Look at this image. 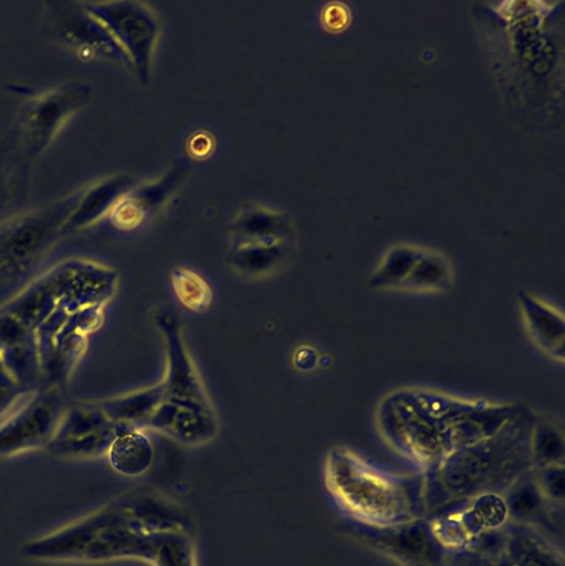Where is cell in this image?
<instances>
[{
    "instance_id": "e0dca14e",
    "label": "cell",
    "mask_w": 565,
    "mask_h": 566,
    "mask_svg": "<svg viewBox=\"0 0 565 566\" xmlns=\"http://www.w3.org/2000/svg\"><path fill=\"white\" fill-rule=\"evenodd\" d=\"M509 521L534 527L551 530L563 524L564 512L552 507L542 495L534 475L533 468L519 478L503 494Z\"/></svg>"
},
{
    "instance_id": "4dcf8cb0",
    "label": "cell",
    "mask_w": 565,
    "mask_h": 566,
    "mask_svg": "<svg viewBox=\"0 0 565 566\" xmlns=\"http://www.w3.org/2000/svg\"><path fill=\"white\" fill-rule=\"evenodd\" d=\"M1 197H2V193H1V189H0V201H1Z\"/></svg>"
},
{
    "instance_id": "2e32d148",
    "label": "cell",
    "mask_w": 565,
    "mask_h": 566,
    "mask_svg": "<svg viewBox=\"0 0 565 566\" xmlns=\"http://www.w3.org/2000/svg\"><path fill=\"white\" fill-rule=\"evenodd\" d=\"M136 180L125 174L104 177L77 195L76 201L61 230L86 228L109 216Z\"/></svg>"
},
{
    "instance_id": "277c9868",
    "label": "cell",
    "mask_w": 565,
    "mask_h": 566,
    "mask_svg": "<svg viewBox=\"0 0 565 566\" xmlns=\"http://www.w3.org/2000/svg\"><path fill=\"white\" fill-rule=\"evenodd\" d=\"M378 422L387 442L423 474L454 451L448 431L418 408L408 390L391 394L381 402Z\"/></svg>"
},
{
    "instance_id": "ffe728a7",
    "label": "cell",
    "mask_w": 565,
    "mask_h": 566,
    "mask_svg": "<svg viewBox=\"0 0 565 566\" xmlns=\"http://www.w3.org/2000/svg\"><path fill=\"white\" fill-rule=\"evenodd\" d=\"M164 399L161 382L98 402L115 423L144 428L147 419Z\"/></svg>"
},
{
    "instance_id": "6da1fadb",
    "label": "cell",
    "mask_w": 565,
    "mask_h": 566,
    "mask_svg": "<svg viewBox=\"0 0 565 566\" xmlns=\"http://www.w3.org/2000/svg\"><path fill=\"white\" fill-rule=\"evenodd\" d=\"M535 419L517 411L493 436L452 451L425 474L426 516L486 493L503 494L533 468L530 438Z\"/></svg>"
},
{
    "instance_id": "30bf717a",
    "label": "cell",
    "mask_w": 565,
    "mask_h": 566,
    "mask_svg": "<svg viewBox=\"0 0 565 566\" xmlns=\"http://www.w3.org/2000/svg\"><path fill=\"white\" fill-rule=\"evenodd\" d=\"M186 174V164L178 160L159 176L135 184L109 213L112 223L122 230L138 228L170 201Z\"/></svg>"
},
{
    "instance_id": "8fae6325",
    "label": "cell",
    "mask_w": 565,
    "mask_h": 566,
    "mask_svg": "<svg viewBox=\"0 0 565 566\" xmlns=\"http://www.w3.org/2000/svg\"><path fill=\"white\" fill-rule=\"evenodd\" d=\"M88 91V87L80 83L70 84L32 103L23 122L32 155L45 148L70 115L86 102Z\"/></svg>"
},
{
    "instance_id": "5b68a950",
    "label": "cell",
    "mask_w": 565,
    "mask_h": 566,
    "mask_svg": "<svg viewBox=\"0 0 565 566\" xmlns=\"http://www.w3.org/2000/svg\"><path fill=\"white\" fill-rule=\"evenodd\" d=\"M108 32L125 56L127 66L140 82L150 78L160 35L156 10L142 1H97L82 3Z\"/></svg>"
},
{
    "instance_id": "44dd1931",
    "label": "cell",
    "mask_w": 565,
    "mask_h": 566,
    "mask_svg": "<svg viewBox=\"0 0 565 566\" xmlns=\"http://www.w3.org/2000/svg\"><path fill=\"white\" fill-rule=\"evenodd\" d=\"M231 238L292 235V222L287 213L264 203H248L232 218Z\"/></svg>"
},
{
    "instance_id": "cb8c5ba5",
    "label": "cell",
    "mask_w": 565,
    "mask_h": 566,
    "mask_svg": "<svg viewBox=\"0 0 565 566\" xmlns=\"http://www.w3.org/2000/svg\"><path fill=\"white\" fill-rule=\"evenodd\" d=\"M170 280L174 293L186 310L202 313L209 308L213 297L212 290L193 270L185 266L175 268Z\"/></svg>"
},
{
    "instance_id": "52a82bcc",
    "label": "cell",
    "mask_w": 565,
    "mask_h": 566,
    "mask_svg": "<svg viewBox=\"0 0 565 566\" xmlns=\"http://www.w3.org/2000/svg\"><path fill=\"white\" fill-rule=\"evenodd\" d=\"M166 350V369L160 380L164 399L206 412H215L200 374L184 342L181 327L174 315L156 316Z\"/></svg>"
},
{
    "instance_id": "9c48e42d",
    "label": "cell",
    "mask_w": 565,
    "mask_h": 566,
    "mask_svg": "<svg viewBox=\"0 0 565 566\" xmlns=\"http://www.w3.org/2000/svg\"><path fill=\"white\" fill-rule=\"evenodd\" d=\"M64 411L57 394L51 391L32 398L0 426V457L46 447Z\"/></svg>"
},
{
    "instance_id": "5bb4252c",
    "label": "cell",
    "mask_w": 565,
    "mask_h": 566,
    "mask_svg": "<svg viewBox=\"0 0 565 566\" xmlns=\"http://www.w3.org/2000/svg\"><path fill=\"white\" fill-rule=\"evenodd\" d=\"M517 304L523 325L533 344L548 358L564 363L565 319L562 312L540 296L521 290Z\"/></svg>"
},
{
    "instance_id": "f546056e",
    "label": "cell",
    "mask_w": 565,
    "mask_h": 566,
    "mask_svg": "<svg viewBox=\"0 0 565 566\" xmlns=\"http://www.w3.org/2000/svg\"><path fill=\"white\" fill-rule=\"evenodd\" d=\"M495 566H510L506 560L503 558V557H500L498 560H496V564Z\"/></svg>"
},
{
    "instance_id": "d4e9b609",
    "label": "cell",
    "mask_w": 565,
    "mask_h": 566,
    "mask_svg": "<svg viewBox=\"0 0 565 566\" xmlns=\"http://www.w3.org/2000/svg\"><path fill=\"white\" fill-rule=\"evenodd\" d=\"M530 449L533 468L564 464V439L552 423L535 420L531 430Z\"/></svg>"
},
{
    "instance_id": "3957f363",
    "label": "cell",
    "mask_w": 565,
    "mask_h": 566,
    "mask_svg": "<svg viewBox=\"0 0 565 566\" xmlns=\"http://www.w3.org/2000/svg\"><path fill=\"white\" fill-rule=\"evenodd\" d=\"M86 556L91 564L138 559L150 566H198L191 531L155 528L125 506L98 521L90 534Z\"/></svg>"
},
{
    "instance_id": "9a60e30c",
    "label": "cell",
    "mask_w": 565,
    "mask_h": 566,
    "mask_svg": "<svg viewBox=\"0 0 565 566\" xmlns=\"http://www.w3.org/2000/svg\"><path fill=\"white\" fill-rule=\"evenodd\" d=\"M144 428L160 431L186 446H199L216 436L218 426L216 412H206L163 399Z\"/></svg>"
},
{
    "instance_id": "ac0fdd59",
    "label": "cell",
    "mask_w": 565,
    "mask_h": 566,
    "mask_svg": "<svg viewBox=\"0 0 565 566\" xmlns=\"http://www.w3.org/2000/svg\"><path fill=\"white\" fill-rule=\"evenodd\" d=\"M501 557L510 566H565L562 552L542 532L511 522Z\"/></svg>"
},
{
    "instance_id": "4316f807",
    "label": "cell",
    "mask_w": 565,
    "mask_h": 566,
    "mask_svg": "<svg viewBox=\"0 0 565 566\" xmlns=\"http://www.w3.org/2000/svg\"><path fill=\"white\" fill-rule=\"evenodd\" d=\"M496 559L471 549L450 552L443 566H495Z\"/></svg>"
},
{
    "instance_id": "603a6c76",
    "label": "cell",
    "mask_w": 565,
    "mask_h": 566,
    "mask_svg": "<svg viewBox=\"0 0 565 566\" xmlns=\"http://www.w3.org/2000/svg\"><path fill=\"white\" fill-rule=\"evenodd\" d=\"M422 254L408 248L391 251L370 274L368 286L378 291H397Z\"/></svg>"
},
{
    "instance_id": "8992f818",
    "label": "cell",
    "mask_w": 565,
    "mask_h": 566,
    "mask_svg": "<svg viewBox=\"0 0 565 566\" xmlns=\"http://www.w3.org/2000/svg\"><path fill=\"white\" fill-rule=\"evenodd\" d=\"M344 530L359 544L400 566H443L449 554L438 541L429 517L386 526L346 518Z\"/></svg>"
},
{
    "instance_id": "4fadbf2b",
    "label": "cell",
    "mask_w": 565,
    "mask_h": 566,
    "mask_svg": "<svg viewBox=\"0 0 565 566\" xmlns=\"http://www.w3.org/2000/svg\"><path fill=\"white\" fill-rule=\"evenodd\" d=\"M291 252L292 235L231 238L227 261L242 276L263 277L284 266Z\"/></svg>"
},
{
    "instance_id": "484cf974",
    "label": "cell",
    "mask_w": 565,
    "mask_h": 566,
    "mask_svg": "<svg viewBox=\"0 0 565 566\" xmlns=\"http://www.w3.org/2000/svg\"><path fill=\"white\" fill-rule=\"evenodd\" d=\"M535 482L547 503L564 512L565 470L564 464L533 468Z\"/></svg>"
},
{
    "instance_id": "7402d4cb",
    "label": "cell",
    "mask_w": 565,
    "mask_h": 566,
    "mask_svg": "<svg viewBox=\"0 0 565 566\" xmlns=\"http://www.w3.org/2000/svg\"><path fill=\"white\" fill-rule=\"evenodd\" d=\"M450 263L441 255L423 253L396 292L428 294L443 292L452 283Z\"/></svg>"
},
{
    "instance_id": "d6986e66",
    "label": "cell",
    "mask_w": 565,
    "mask_h": 566,
    "mask_svg": "<svg viewBox=\"0 0 565 566\" xmlns=\"http://www.w3.org/2000/svg\"><path fill=\"white\" fill-rule=\"evenodd\" d=\"M106 457L113 471L123 476L137 478L151 468L155 451L142 429L121 424L119 433L108 448Z\"/></svg>"
},
{
    "instance_id": "f1b7e54d",
    "label": "cell",
    "mask_w": 565,
    "mask_h": 566,
    "mask_svg": "<svg viewBox=\"0 0 565 566\" xmlns=\"http://www.w3.org/2000/svg\"><path fill=\"white\" fill-rule=\"evenodd\" d=\"M197 136L200 144L191 138V142H189V151H191L195 156L200 157L202 155H207L210 151L212 140L209 138V134L198 133Z\"/></svg>"
},
{
    "instance_id": "7a4b0ae2",
    "label": "cell",
    "mask_w": 565,
    "mask_h": 566,
    "mask_svg": "<svg viewBox=\"0 0 565 566\" xmlns=\"http://www.w3.org/2000/svg\"><path fill=\"white\" fill-rule=\"evenodd\" d=\"M324 481L346 518L386 526L427 517L425 474L379 469L350 449L336 447L325 459Z\"/></svg>"
},
{
    "instance_id": "ba28073f",
    "label": "cell",
    "mask_w": 565,
    "mask_h": 566,
    "mask_svg": "<svg viewBox=\"0 0 565 566\" xmlns=\"http://www.w3.org/2000/svg\"><path fill=\"white\" fill-rule=\"evenodd\" d=\"M98 402L80 403L65 409L56 431L46 448L53 454L88 459L106 455L119 433Z\"/></svg>"
},
{
    "instance_id": "7c38bea8",
    "label": "cell",
    "mask_w": 565,
    "mask_h": 566,
    "mask_svg": "<svg viewBox=\"0 0 565 566\" xmlns=\"http://www.w3.org/2000/svg\"><path fill=\"white\" fill-rule=\"evenodd\" d=\"M53 32L55 35L86 55H98L118 61L125 65L124 54L102 24L80 3H69L53 9Z\"/></svg>"
},
{
    "instance_id": "83f0119b",
    "label": "cell",
    "mask_w": 565,
    "mask_h": 566,
    "mask_svg": "<svg viewBox=\"0 0 565 566\" xmlns=\"http://www.w3.org/2000/svg\"><path fill=\"white\" fill-rule=\"evenodd\" d=\"M349 14L346 7L341 3H331L323 12L324 25L333 31L342 30L348 22Z\"/></svg>"
}]
</instances>
